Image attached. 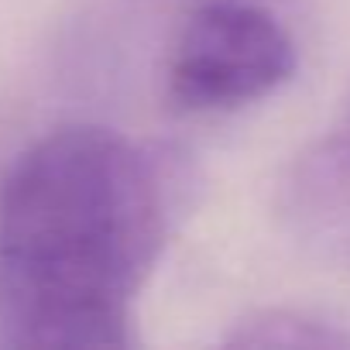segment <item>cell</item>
<instances>
[{"label":"cell","mask_w":350,"mask_h":350,"mask_svg":"<svg viewBox=\"0 0 350 350\" xmlns=\"http://www.w3.org/2000/svg\"><path fill=\"white\" fill-rule=\"evenodd\" d=\"M230 347H350V333L292 309H268L247 316L227 336Z\"/></svg>","instance_id":"obj_3"},{"label":"cell","mask_w":350,"mask_h":350,"mask_svg":"<svg viewBox=\"0 0 350 350\" xmlns=\"http://www.w3.org/2000/svg\"><path fill=\"white\" fill-rule=\"evenodd\" d=\"M183 186L179 161L110 127H55L28 144L0 183V340L131 347Z\"/></svg>","instance_id":"obj_1"},{"label":"cell","mask_w":350,"mask_h":350,"mask_svg":"<svg viewBox=\"0 0 350 350\" xmlns=\"http://www.w3.org/2000/svg\"><path fill=\"white\" fill-rule=\"evenodd\" d=\"M295 66V38L265 0H189L165 42L161 96L179 113H224L271 96Z\"/></svg>","instance_id":"obj_2"}]
</instances>
